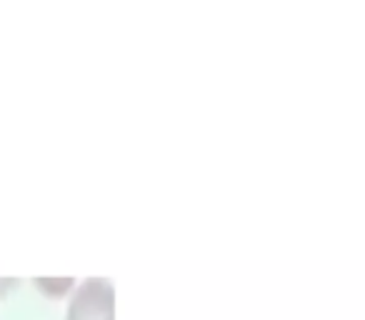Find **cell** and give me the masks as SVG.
Segmentation results:
<instances>
[{
  "label": "cell",
  "mask_w": 365,
  "mask_h": 320,
  "mask_svg": "<svg viewBox=\"0 0 365 320\" xmlns=\"http://www.w3.org/2000/svg\"><path fill=\"white\" fill-rule=\"evenodd\" d=\"M71 285L73 278H38V288L51 295H63L66 290H71Z\"/></svg>",
  "instance_id": "7a4b0ae2"
},
{
  "label": "cell",
  "mask_w": 365,
  "mask_h": 320,
  "mask_svg": "<svg viewBox=\"0 0 365 320\" xmlns=\"http://www.w3.org/2000/svg\"><path fill=\"white\" fill-rule=\"evenodd\" d=\"M68 320H113V288L101 278L86 280L68 310Z\"/></svg>",
  "instance_id": "6da1fadb"
}]
</instances>
